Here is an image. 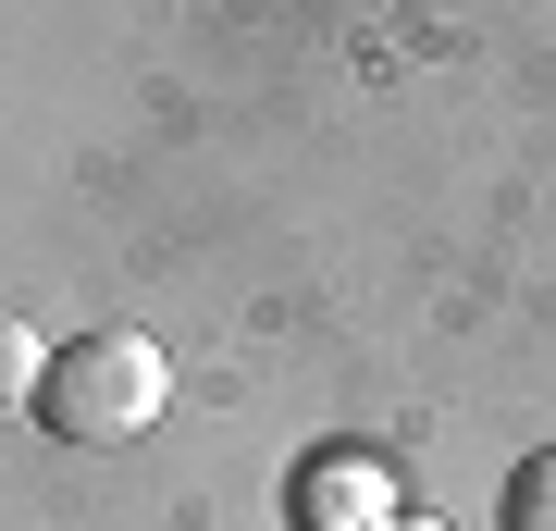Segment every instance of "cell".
<instances>
[{
	"instance_id": "277c9868",
	"label": "cell",
	"mask_w": 556,
	"mask_h": 531,
	"mask_svg": "<svg viewBox=\"0 0 556 531\" xmlns=\"http://www.w3.org/2000/svg\"><path fill=\"white\" fill-rule=\"evenodd\" d=\"M38 383H50V346L25 321H0V408H38Z\"/></svg>"
},
{
	"instance_id": "3957f363",
	"label": "cell",
	"mask_w": 556,
	"mask_h": 531,
	"mask_svg": "<svg viewBox=\"0 0 556 531\" xmlns=\"http://www.w3.org/2000/svg\"><path fill=\"white\" fill-rule=\"evenodd\" d=\"M495 519H507V531H556V445L507 470V507H495Z\"/></svg>"
},
{
	"instance_id": "7a4b0ae2",
	"label": "cell",
	"mask_w": 556,
	"mask_h": 531,
	"mask_svg": "<svg viewBox=\"0 0 556 531\" xmlns=\"http://www.w3.org/2000/svg\"><path fill=\"white\" fill-rule=\"evenodd\" d=\"M396 470H383L371 445H321L298 470V531H396Z\"/></svg>"
},
{
	"instance_id": "6da1fadb",
	"label": "cell",
	"mask_w": 556,
	"mask_h": 531,
	"mask_svg": "<svg viewBox=\"0 0 556 531\" xmlns=\"http://www.w3.org/2000/svg\"><path fill=\"white\" fill-rule=\"evenodd\" d=\"M161 408H174V358H161L149 334H75V346H50L38 420L62 445H137Z\"/></svg>"
},
{
	"instance_id": "5b68a950",
	"label": "cell",
	"mask_w": 556,
	"mask_h": 531,
	"mask_svg": "<svg viewBox=\"0 0 556 531\" xmlns=\"http://www.w3.org/2000/svg\"><path fill=\"white\" fill-rule=\"evenodd\" d=\"M396 531H445V519H396Z\"/></svg>"
}]
</instances>
